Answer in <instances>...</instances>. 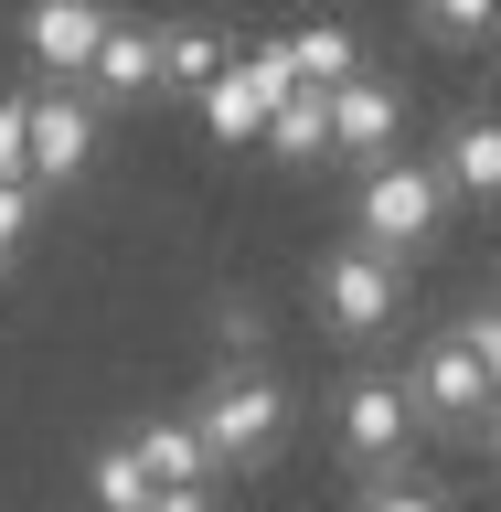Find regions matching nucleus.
Instances as JSON below:
<instances>
[{
	"instance_id": "obj_1",
	"label": "nucleus",
	"mask_w": 501,
	"mask_h": 512,
	"mask_svg": "<svg viewBox=\"0 0 501 512\" xmlns=\"http://www.w3.org/2000/svg\"><path fill=\"white\" fill-rule=\"evenodd\" d=\"M192 416H203V438H214L224 470H256V459H278V438H288V384L235 342V363L203 384V406H192Z\"/></svg>"
},
{
	"instance_id": "obj_2",
	"label": "nucleus",
	"mask_w": 501,
	"mask_h": 512,
	"mask_svg": "<svg viewBox=\"0 0 501 512\" xmlns=\"http://www.w3.org/2000/svg\"><path fill=\"white\" fill-rule=\"evenodd\" d=\"M438 224H448V171L438 160H374V171H363V192H352V235H363V246L416 256Z\"/></svg>"
},
{
	"instance_id": "obj_3",
	"label": "nucleus",
	"mask_w": 501,
	"mask_h": 512,
	"mask_svg": "<svg viewBox=\"0 0 501 512\" xmlns=\"http://www.w3.org/2000/svg\"><path fill=\"white\" fill-rule=\"evenodd\" d=\"M310 310L342 331V342H374V331H395L406 320V256H384V246H331L320 256V278H310Z\"/></svg>"
},
{
	"instance_id": "obj_4",
	"label": "nucleus",
	"mask_w": 501,
	"mask_h": 512,
	"mask_svg": "<svg viewBox=\"0 0 501 512\" xmlns=\"http://www.w3.org/2000/svg\"><path fill=\"white\" fill-rule=\"evenodd\" d=\"M288 96H299V64H288V43H267V54H235L214 86H203V128H214L224 150H235V139H267Z\"/></svg>"
},
{
	"instance_id": "obj_5",
	"label": "nucleus",
	"mask_w": 501,
	"mask_h": 512,
	"mask_svg": "<svg viewBox=\"0 0 501 512\" xmlns=\"http://www.w3.org/2000/svg\"><path fill=\"white\" fill-rule=\"evenodd\" d=\"M406 384H416V416H427V427H480V416L501 427V384H491V363H480V342H470V331L427 342Z\"/></svg>"
},
{
	"instance_id": "obj_6",
	"label": "nucleus",
	"mask_w": 501,
	"mask_h": 512,
	"mask_svg": "<svg viewBox=\"0 0 501 512\" xmlns=\"http://www.w3.org/2000/svg\"><path fill=\"white\" fill-rule=\"evenodd\" d=\"M331 427H342V459H352V470H395V459H406V438H416V384L352 374L342 406H331Z\"/></svg>"
},
{
	"instance_id": "obj_7",
	"label": "nucleus",
	"mask_w": 501,
	"mask_h": 512,
	"mask_svg": "<svg viewBox=\"0 0 501 512\" xmlns=\"http://www.w3.org/2000/svg\"><path fill=\"white\" fill-rule=\"evenodd\" d=\"M107 32H118V11H107V0H32L22 43H32V64H43L54 86H86L96 54H107Z\"/></svg>"
},
{
	"instance_id": "obj_8",
	"label": "nucleus",
	"mask_w": 501,
	"mask_h": 512,
	"mask_svg": "<svg viewBox=\"0 0 501 512\" xmlns=\"http://www.w3.org/2000/svg\"><path fill=\"white\" fill-rule=\"evenodd\" d=\"M395 118H406V86H395V75H352V86H331V150H352L363 171L395 160Z\"/></svg>"
},
{
	"instance_id": "obj_9",
	"label": "nucleus",
	"mask_w": 501,
	"mask_h": 512,
	"mask_svg": "<svg viewBox=\"0 0 501 512\" xmlns=\"http://www.w3.org/2000/svg\"><path fill=\"white\" fill-rule=\"evenodd\" d=\"M96 160V107L64 86H32V182H75Z\"/></svg>"
},
{
	"instance_id": "obj_10",
	"label": "nucleus",
	"mask_w": 501,
	"mask_h": 512,
	"mask_svg": "<svg viewBox=\"0 0 501 512\" xmlns=\"http://www.w3.org/2000/svg\"><path fill=\"white\" fill-rule=\"evenodd\" d=\"M128 438H139V459L160 470V491H203V480L224 470L214 438H203V416H150V427H128Z\"/></svg>"
},
{
	"instance_id": "obj_11",
	"label": "nucleus",
	"mask_w": 501,
	"mask_h": 512,
	"mask_svg": "<svg viewBox=\"0 0 501 512\" xmlns=\"http://www.w3.org/2000/svg\"><path fill=\"white\" fill-rule=\"evenodd\" d=\"M86 86H96V96H160V32L118 11V32H107V54H96Z\"/></svg>"
},
{
	"instance_id": "obj_12",
	"label": "nucleus",
	"mask_w": 501,
	"mask_h": 512,
	"mask_svg": "<svg viewBox=\"0 0 501 512\" xmlns=\"http://www.w3.org/2000/svg\"><path fill=\"white\" fill-rule=\"evenodd\" d=\"M448 192H470V203H501V118H459L448 128V150H438Z\"/></svg>"
},
{
	"instance_id": "obj_13",
	"label": "nucleus",
	"mask_w": 501,
	"mask_h": 512,
	"mask_svg": "<svg viewBox=\"0 0 501 512\" xmlns=\"http://www.w3.org/2000/svg\"><path fill=\"white\" fill-rule=\"evenodd\" d=\"M86 491H96V512H150L160 502V470L139 459V438H107L96 470H86Z\"/></svg>"
},
{
	"instance_id": "obj_14",
	"label": "nucleus",
	"mask_w": 501,
	"mask_h": 512,
	"mask_svg": "<svg viewBox=\"0 0 501 512\" xmlns=\"http://www.w3.org/2000/svg\"><path fill=\"white\" fill-rule=\"evenodd\" d=\"M288 64H299V86H352V75H374V64H363V43H352L342 22H310V32H288Z\"/></svg>"
},
{
	"instance_id": "obj_15",
	"label": "nucleus",
	"mask_w": 501,
	"mask_h": 512,
	"mask_svg": "<svg viewBox=\"0 0 501 512\" xmlns=\"http://www.w3.org/2000/svg\"><path fill=\"white\" fill-rule=\"evenodd\" d=\"M267 150H278V160H320V150H331V96L299 86V96L278 107V128H267Z\"/></svg>"
},
{
	"instance_id": "obj_16",
	"label": "nucleus",
	"mask_w": 501,
	"mask_h": 512,
	"mask_svg": "<svg viewBox=\"0 0 501 512\" xmlns=\"http://www.w3.org/2000/svg\"><path fill=\"white\" fill-rule=\"evenodd\" d=\"M224 64H235V54H224L214 32H192V22H182V32H160V86H192V96H203Z\"/></svg>"
},
{
	"instance_id": "obj_17",
	"label": "nucleus",
	"mask_w": 501,
	"mask_h": 512,
	"mask_svg": "<svg viewBox=\"0 0 501 512\" xmlns=\"http://www.w3.org/2000/svg\"><path fill=\"white\" fill-rule=\"evenodd\" d=\"M416 32H427V43H491L501 0H416Z\"/></svg>"
},
{
	"instance_id": "obj_18",
	"label": "nucleus",
	"mask_w": 501,
	"mask_h": 512,
	"mask_svg": "<svg viewBox=\"0 0 501 512\" xmlns=\"http://www.w3.org/2000/svg\"><path fill=\"white\" fill-rule=\"evenodd\" d=\"M0 182H32V96H0Z\"/></svg>"
},
{
	"instance_id": "obj_19",
	"label": "nucleus",
	"mask_w": 501,
	"mask_h": 512,
	"mask_svg": "<svg viewBox=\"0 0 501 512\" xmlns=\"http://www.w3.org/2000/svg\"><path fill=\"white\" fill-rule=\"evenodd\" d=\"M363 512H448V491H427V480H374Z\"/></svg>"
},
{
	"instance_id": "obj_20",
	"label": "nucleus",
	"mask_w": 501,
	"mask_h": 512,
	"mask_svg": "<svg viewBox=\"0 0 501 512\" xmlns=\"http://www.w3.org/2000/svg\"><path fill=\"white\" fill-rule=\"evenodd\" d=\"M32 235V182H0V256Z\"/></svg>"
},
{
	"instance_id": "obj_21",
	"label": "nucleus",
	"mask_w": 501,
	"mask_h": 512,
	"mask_svg": "<svg viewBox=\"0 0 501 512\" xmlns=\"http://www.w3.org/2000/svg\"><path fill=\"white\" fill-rule=\"evenodd\" d=\"M459 331H470V342H480V363H491V384H501V299H491V310H470V320H459Z\"/></svg>"
},
{
	"instance_id": "obj_22",
	"label": "nucleus",
	"mask_w": 501,
	"mask_h": 512,
	"mask_svg": "<svg viewBox=\"0 0 501 512\" xmlns=\"http://www.w3.org/2000/svg\"><path fill=\"white\" fill-rule=\"evenodd\" d=\"M150 512H214V491H160Z\"/></svg>"
},
{
	"instance_id": "obj_23",
	"label": "nucleus",
	"mask_w": 501,
	"mask_h": 512,
	"mask_svg": "<svg viewBox=\"0 0 501 512\" xmlns=\"http://www.w3.org/2000/svg\"><path fill=\"white\" fill-rule=\"evenodd\" d=\"M491 459H501V427H491Z\"/></svg>"
}]
</instances>
